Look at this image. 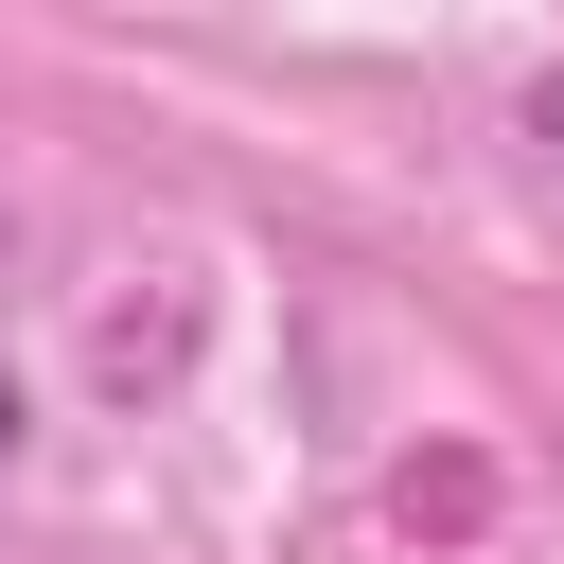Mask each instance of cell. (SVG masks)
Segmentation results:
<instances>
[{"label": "cell", "mask_w": 564, "mask_h": 564, "mask_svg": "<svg viewBox=\"0 0 564 564\" xmlns=\"http://www.w3.org/2000/svg\"><path fill=\"white\" fill-rule=\"evenodd\" d=\"M0 458H18V370H0Z\"/></svg>", "instance_id": "cell-1"}, {"label": "cell", "mask_w": 564, "mask_h": 564, "mask_svg": "<svg viewBox=\"0 0 564 564\" xmlns=\"http://www.w3.org/2000/svg\"><path fill=\"white\" fill-rule=\"evenodd\" d=\"M529 123H546V141H564V88H546V106H529Z\"/></svg>", "instance_id": "cell-2"}]
</instances>
